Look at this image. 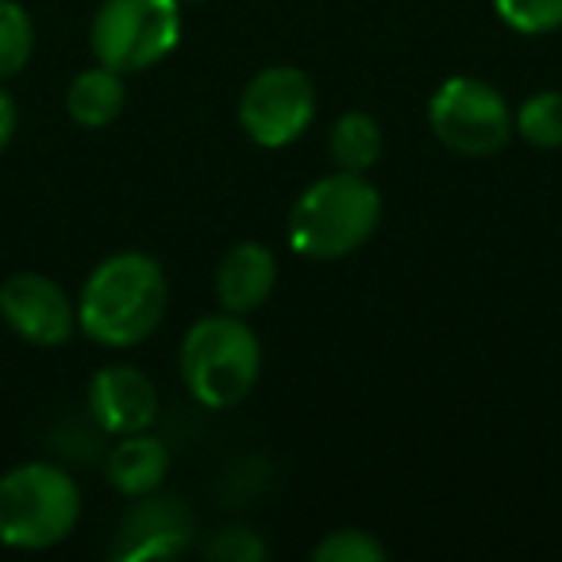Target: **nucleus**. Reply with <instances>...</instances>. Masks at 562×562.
<instances>
[{"label": "nucleus", "instance_id": "nucleus-1", "mask_svg": "<svg viewBox=\"0 0 562 562\" xmlns=\"http://www.w3.org/2000/svg\"><path fill=\"white\" fill-rule=\"evenodd\" d=\"M170 301L166 270L147 250H116L89 270L78 293V328L109 351L147 344Z\"/></svg>", "mask_w": 562, "mask_h": 562}, {"label": "nucleus", "instance_id": "nucleus-2", "mask_svg": "<svg viewBox=\"0 0 562 562\" xmlns=\"http://www.w3.org/2000/svg\"><path fill=\"white\" fill-rule=\"evenodd\" d=\"M382 224V193L367 173L331 170L301 189L290 209L285 239L293 255L313 262H339L362 250Z\"/></svg>", "mask_w": 562, "mask_h": 562}, {"label": "nucleus", "instance_id": "nucleus-3", "mask_svg": "<svg viewBox=\"0 0 562 562\" xmlns=\"http://www.w3.org/2000/svg\"><path fill=\"white\" fill-rule=\"evenodd\" d=\"M178 370L196 405L227 413L255 393L262 374V344L243 316L220 308L186 331Z\"/></svg>", "mask_w": 562, "mask_h": 562}, {"label": "nucleus", "instance_id": "nucleus-4", "mask_svg": "<svg viewBox=\"0 0 562 562\" xmlns=\"http://www.w3.org/2000/svg\"><path fill=\"white\" fill-rule=\"evenodd\" d=\"M81 520V490L55 462H20L0 477V543L12 551H50Z\"/></svg>", "mask_w": 562, "mask_h": 562}, {"label": "nucleus", "instance_id": "nucleus-5", "mask_svg": "<svg viewBox=\"0 0 562 562\" xmlns=\"http://www.w3.org/2000/svg\"><path fill=\"white\" fill-rule=\"evenodd\" d=\"M181 43L178 0H101L89 24V50L116 74H143Z\"/></svg>", "mask_w": 562, "mask_h": 562}, {"label": "nucleus", "instance_id": "nucleus-6", "mask_svg": "<svg viewBox=\"0 0 562 562\" xmlns=\"http://www.w3.org/2000/svg\"><path fill=\"white\" fill-rule=\"evenodd\" d=\"M428 127L447 150L462 158H490L516 135L505 93L482 78L454 74L431 93Z\"/></svg>", "mask_w": 562, "mask_h": 562}, {"label": "nucleus", "instance_id": "nucleus-7", "mask_svg": "<svg viewBox=\"0 0 562 562\" xmlns=\"http://www.w3.org/2000/svg\"><path fill=\"white\" fill-rule=\"evenodd\" d=\"M235 116L243 135L258 147H293L316 120L313 78L301 66H266L243 86Z\"/></svg>", "mask_w": 562, "mask_h": 562}, {"label": "nucleus", "instance_id": "nucleus-8", "mask_svg": "<svg viewBox=\"0 0 562 562\" xmlns=\"http://www.w3.org/2000/svg\"><path fill=\"white\" fill-rule=\"evenodd\" d=\"M0 321L32 347H63L78 331V301L47 273H12L0 285Z\"/></svg>", "mask_w": 562, "mask_h": 562}, {"label": "nucleus", "instance_id": "nucleus-9", "mask_svg": "<svg viewBox=\"0 0 562 562\" xmlns=\"http://www.w3.org/2000/svg\"><path fill=\"white\" fill-rule=\"evenodd\" d=\"M86 408L97 428L109 436H135V431H150V424L158 420V390L139 367L112 362L89 378Z\"/></svg>", "mask_w": 562, "mask_h": 562}, {"label": "nucleus", "instance_id": "nucleus-10", "mask_svg": "<svg viewBox=\"0 0 562 562\" xmlns=\"http://www.w3.org/2000/svg\"><path fill=\"white\" fill-rule=\"evenodd\" d=\"M193 547V516L173 497L155 501L139 497V505L127 513L120 539L112 547V559L120 562H147V559H178Z\"/></svg>", "mask_w": 562, "mask_h": 562}, {"label": "nucleus", "instance_id": "nucleus-11", "mask_svg": "<svg viewBox=\"0 0 562 562\" xmlns=\"http://www.w3.org/2000/svg\"><path fill=\"white\" fill-rule=\"evenodd\" d=\"M278 285V255L266 243L243 239L224 250L216 266V301L224 313L250 316L270 301Z\"/></svg>", "mask_w": 562, "mask_h": 562}, {"label": "nucleus", "instance_id": "nucleus-12", "mask_svg": "<svg viewBox=\"0 0 562 562\" xmlns=\"http://www.w3.org/2000/svg\"><path fill=\"white\" fill-rule=\"evenodd\" d=\"M166 474H170V451L158 436L150 431H135V436H120L116 447L104 459V477L109 485L127 501L150 497L162 490Z\"/></svg>", "mask_w": 562, "mask_h": 562}, {"label": "nucleus", "instance_id": "nucleus-13", "mask_svg": "<svg viewBox=\"0 0 562 562\" xmlns=\"http://www.w3.org/2000/svg\"><path fill=\"white\" fill-rule=\"evenodd\" d=\"M127 109V78L109 66L97 63L93 70H81L66 89V116L78 127L101 132V127L116 124Z\"/></svg>", "mask_w": 562, "mask_h": 562}, {"label": "nucleus", "instance_id": "nucleus-14", "mask_svg": "<svg viewBox=\"0 0 562 562\" xmlns=\"http://www.w3.org/2000/svg\"><path fill=\"white\" fill-rule=\"evenodd\" d=\"M328 158L336 170L370 173L382 158V124L370 112H344L328 132Z\"/></svg>", "mask_w": 562, "mask_h": 562}, {"label": "nucleus", "instance_id": "nucleus-15", "mask_svg": "<svg viewBox=\"0 0 562 562\" xmlns=\"http://www.w3.org/2000/svg\"><path fill=\"white\" fill-rule=\"evenodd\" d=\"M35 55V20L20 0H0V81L20 78Z\"/></svg>", "mask_w": 562, "mask_h": 562}, {"label": "nucleus", "instance_id": "nucleus-16", "mask_svg": "<svg viewBox=\"0 0 562 562\" xmlns=\"http://www.w3.org/2000/svg\"><path fill=\"white\" fill-rule=\"evenodd\" d=\"M513 127L524 143H531V147L559 150L562 147V93L559 89L531 93L528 101L513 112Z\"/></svg>", "mask_w": 562, "mask_h": 562}, {"label": "nucleus", "instance_id": "nucleus-17", "mask_svg": "<svg viewBox=\"0 0 562 562\" xmlns=\"http://www.w3.org/2000/svg\"><path fill=\"white\" fill-rule=\"evenodd\" d=\"M493 12L516 35H551L562 27V0H493Z\"/></svg>", "mask_w": 562, "mask_h": 562}, {"label": "nucleus", "instance_id": "nucleus-18", "mask_svg": "<svg viewBox=\"0 0 562 562\" xmlns=\"http://www.w3.org/2000/svg\"><path fill=\"white\" fill-rule=\"evenodd\" d=\"M390 551L374 531L336 528L313 547V562H385Z\"/></svg>", "mask_w": 562, "mask_h": 562}, {"label": "nucleus", "instance_id": "nucleus-19", "mask_svg": "<svg viewBox=\"0 0 562 562\" xmlns=\"http://www.w3.org/2000/svg\"><path fill=\"white\" fill-rule=\"evenodd\" d=\"M204 554H209L212 562H266L270 559V547L250 528H224V531H216V536H209Z\"/></svg>", "mask_w": 562, "mask_h": 562}, {"label": "nucleus", "instance_id": "nucleus-20", "mask_svg": "<svg viewBox=\"0 0 562 562\" xmlns=\"http://www.w3.org/2000/svg\"><path fill=\"white\" fill-rule=\"evenodd\" d=\"M16 127H20V112H16V101L4 86H0V150L9 147L16 139Z\"/></svg>", "mask_w": 562, "mask_h": 562}, {"label": "nucleus", "instance_id": "nucleus-21", "mask_svg": "<svg viewBox=\"0 0 562 562\" xmlns=\"http://www.w3.org/2000/svg\"><path fill=\"white\" fill-rule=\"evenodd\" d=\"M181 9H186V4H209V0H178Z\"/></svg>", "mask_w": 562, "mask_h": 562}]
</instances>
